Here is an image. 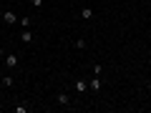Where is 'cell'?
I'll list each match as a JSON object with an SVG mask.
<instances>
[{"mask_svg":"<svg viewBox=\"0 0 151 113\" xmlns=\"http://www.w3.org/2000/svg\"><path fill=\"white\" fill-rule=\"evenodd\" d=\"M76 48L83 50V48H86V40H83V38H78V40H76Z\"/></svg>","mask_w":151,"mask_h":113,"instance_id":"10","label":"cell"},{"mask_svg":"<svg viewBox=\"0 0 151 113\" xmlns=\"http://www.w3.org/2000/svg\"><path fill=\"white\" fill-rule=\"evenodd\" d=\"M55 101H58V106H68V103H70V96H68V93H58Z\"/></svg>","mask_w":151,"mask_h":113,"instance_id":"5","label":"cell"},{"mask_svg":"<svg viewBox=\"0 0 151 113\" xmlns=\"http://www.w3.org/2000/svg\"><path fill=\"white\" fill-rule=\"evenodd\" d=\"M33 38H35V35H33L30 28H23V33H20V40H23V43H33Z\"/></svg>","mask_w":151,"mask_h":113,"instance_id":"3","label":"cell"},{"mask_svg":"<svg viewBox=\"0 0 151 113\" xmlns=\"http://www.w3.org/2000/svg\"><path fill=\"white\" fill-rule=\"evenodd\" d=\"M0 65H3V55H0Z\"/></svg>","mask_w":151,"mask_h":113,"instance_id":"12","label":"cell"},{"mask_svg":"<svg viewBox=\"0 0 151 113\" xmlns=\"http://www.w3.org/2000/svg\"><path fill=\"white\" fill-rule=\"evenodd\" d=\"M3 20H5L8 25H15L18 18H15V13H13V10H5V13H3Z\"/></svg>","mask_w":151,"mask_h":113,"instance_id":"4","label":"cell"},{"mask_svg":"<svg viewBox=\"0 0 151 113\" xmlns=\"http://www.w3.org/2000/svg\"><path fill=\"white\" fill-rule=\"evenodd\" d=\"M81 18H83V20H91V18H93V10H91V8H81Z\"/></svg>","mask_w":151,"mask_h":113,"instance_id":"7","label":"cell"},{"mask_svg":"<svg viewBox=\"0 0 151 113\" xmlns=\"http://www.w3.org/2000/svg\"><path fill=\"white\" fill-rule=\"evenodd\" d=\"M3 65H8V68H15V65H18V55H15V53L3 55Z\"/></svg>","mask_w":151,"mask_h":113,"instance_id":"1","label":"cell"},{"mask_svg":"<svg viewBox=\"0 0 151 113\" xmlns=\"http://www.w3.org/2000/svg\"><path fill=\"white\" fill-rule=\"evenodd\" d=\"M28 111H30V108L23 106V103H20V106H15V113H28Z\"/></svg>","mask_w":151,"mask_h":113,"instance_id":"9","label":"cell"},{"mask_svg":"<svg viewBox=\"0 0 151 113\" xmlns=\"http://www.w3.org/2000/svg\"><path fill=\"white\" fill-rule=\"evenodd\" d=\"M88 91V83L86 81H76V93H86Z\"/></svg>","mask_w":151,"mask_h":113,"instance_id":"6","label":"cell"},{"mask_svg":"<svg viewBox=\"0 0 151 113\" xmlns=\"http://www.w3.org/2000/svg\"><path fill=\"white\" fill-rule=\"evenodd\" d=\"M103 88V83H101V78H98V75H93L91 78V83H88V91H93V93H98Z\"/></svg>","mask_w":151,"mask_h":113,"instance_id":"2","label":"cell"},{"mask_svg":"<svg viewBox=\"0 0 151 113\" xmlns=\"http://www.w3.org/2000/svg\"><path fill=\"white\" fill-rule=\"evenodd\" d=\"M30 3H33V5H35V8H40V5H43V3H45V0H30Z\"/></svg>","mask_w":151,"mask_h":113,"instance_id":"11","label":"cell"},{"mask_svg":"<svg viewBox=\"0 0 151 113\" xmlns=\"http://www.w3.org/2000/svg\"><path fill=\"white\" fill-rule=\"evenodd\" d=\"M18 23H20V28H30V18H28V15H23Z\"/></svg>","mask_w":151,"mask_h":113,"instance_id":"8","label":"cell"}]
</instances>
